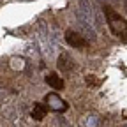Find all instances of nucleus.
<instances>
[{
	"label": "nucleus",
	"mask_w": 127,
	"mask_h": 127,
	"mask_svg": "<svg viewBox=\"0 0 127 127\" xmlns=\"http://www.w3.org/2000/svg\"><path fill=\"white\" fill-rule=\"evenodd\" d=\"M102 11H104L106 23H108V27L111 28V32H113L117 37H120L122 41L127 42V21L122 18L117 11L111 9L109 5H102Z\"/></svg>",
	"instance_id": "nucleus-1"
},
{
	"label": "nucleus",
	"mask_w": 127,
	"mask_h": 127,
	"mask_svg": "<svg viewBox=\"0 0 127 127\" xmlns=\"http://www.w3.org/2000/svg\"><path fill=\"white\" fill-rule=\"evenodd\" d=\"M78 16L83 18L87 23H90L94 28H99L101 21H99V14L95 12V7L90 0H79V7H78Z\"/></svg>",
	"instance_id": "nucleus-2"
},
{
	"label": "nucleus",
	"mask_w": 127,
	"mask_h": 127,
	"mask_svg": "<svg viewBox=\"0 0 127 127\" xmlns=\"http://www.w3.org/2000/svg\"><path fill=\"white\" fill-rule=\"evenodd\" d=\"M65 41L67 44H71L72 48H78V50H85L88 46V41L79 34V32H74V30H65Z\"/></svg>",
	"instance_id": "nucleus-3"
},
{
	"label": "nucleus",
	"mask_w": 127,
	"mask_h": 127,
	"mask_svg": "<svg viewBox=\"0 0 127 127\" xmlns=\"http://www.w3.org/2000/svg\"><path fill=\"white\" fill-rule=\"evenodd\" d=\"M46 104H48V108L53 109V111H65L67 109V102L64 101L60 95H57L55 92L46 95Z\"/></svg>",
	"instance_id": "nucleus-4"
},
{
	"label": "nucleus",
	"mask_w": 127,
	"mask_h": 127,
	"mask_svg": "<svg viewBox=\"0 0 127 127\" xmlns=\"http://www.w3.org/2000/svg\"><path fill=\"white\" fill-rule=\"evenodd\" d=\"M78 28H79V34H81L87 41H95V28L90 25V23H87L83 18H79L78 16Z\"/></svg>",
	"instance_id": "nucleus-5"
},
{
	"label": "nucleus",
	"mask_w": 127,
	"mask_h": 127,
	"mask_svg": "<svg viewBox=\"0 0 127 127\" xmlns=\"http://www.w3.org/2000/svg\"><path fill=\"white\" fill-rule=\"evenodd\" d=\"M74 60L67 55V53H62L60 57H58V69L62 71V72H67V71H72L74 69Z\"/></svg>",
	"instance_id": "nucleus-6"
},
{
	"label": "nucleus",
	"mask_w": 127,
	"mask_h": 127,
	"mask_svg": "<svg viewBox=\"0 0 127 127\" xmlns=\"http://www.w3.org/2000/svg\"><path fill=\"white\" fill-rule=\"evenodd\" d=\"M46 83L50 85L53 90H64V79H62V76H58L57 72H50L46 76Z\"/></svg>",
	"instance_id": "nucleus-7"
},
{
	"label": "nucleus",
	"mask_w": 127,
	"mask_h": 127,
	"mask_svg": "<svg viewBox=\"0 0 127 127\" xmlns=\"http://www.w3.org/2000/svg\"><path fill=\"white\" fill-rule=\"evenodd\" d=\"M44 115H46V106L35 102L34 108H32V118H34V120H42Z\"/></svg>",
	"instance_id": "nucleus-8"
},
{
	"label": "nucleus",
	"mask_w": 127,
	"mask_h": 127,
	"mask_svg": "<svg viewBox=\"0 0 127 127\" xmlns=\"http://www.w3.org/2000/svg\"><path fill=\"white\" fill-rule=\"evenodd\" d=\"M11 67H12L14 71L25 69V60H23V58H18V57H12V58H11Z\"/></svg>",
	"instance_id": "nucleus-9"
},
{
	"label": "nucleus",
	"mask_w": 127,
	"mask_h": 127,
	"mask_svg": "<svg viewBox=\"0 0 127 127\" xmlns=\"http://www.w3.org/2000/svg\"><path fill=\"white\" fill-rule=\"evenodd\" d=\"M97 124H99V118L95 117V115H88V117H85V122H83L85 127H95Z\"/></svg>",
	"instance_id": "nucleus-10"
},
{
	"label": "nucleus",
	"mask_w": 127,
	"mask_h": 127,
	"mask_svg": "<svg viewBox=\"0 0 127 127\" xmlns=\"http://www.w3.org/2000/svg\"><path fill=\"white\" fill-rule=\"evenodd\" d=\"M124 7H125V11H127V0H124Z\"/></svg>",
	"instance_id": "nucleus-11"
}]
</instances>
